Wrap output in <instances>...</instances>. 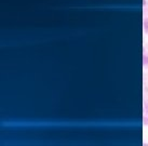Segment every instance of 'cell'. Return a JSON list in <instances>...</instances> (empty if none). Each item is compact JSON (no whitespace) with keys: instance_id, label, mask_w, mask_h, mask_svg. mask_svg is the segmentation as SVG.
Segmentation results:
<instances>
[{"instance_id":"3","label":"cell","mask_w":148,"mask_h":146,"mask_svg":"<svg viewBox=\"0 0 148 146\" xmlns=\"http://www.w3.org/2000/svg\"><path fill=\"white\" fill-rule=\"evenodd\" d=\"M143 5H146V0H143Z\"/></svg>"},{"instance_id":"1","label":"cell","mask_w":148,"mask_h":146,"mask_svg":"<svg viewBox=\"0 0 148 146\" xmlns=\"http://www.w3.org/2000/svg\"><path fill=\"white\" fill-rule=\"evenodd\" d=\"M143 64L144 65H148V56H146V55L143 56Z\"/></svg>"},{"instance_id":"2","label":"cell","mask_w":148,"mask_h":146,"mask_svg":"<svg viewBox=\"0 0 148 146\" xmlns=\"http://www.w3.org/2000/svg\"><path fill=\"white\" fill-rule=\"evenodd\" d=\"M144 29L145 32L148 34V22H144Z\"/></svg>"},{"instance_id":"4","label":"cell","mask_w":148,"mask_h":146,"mask_svg":"<svg viewBox=\"0 0 148 146\" xmlns=\"http://www.w3.org/2000/svg\"><path fill=\"white\" fill-rule=\"evenodd\" d=\"M147 114H148V106H147Z\"/></svg>"}]
</instances>
